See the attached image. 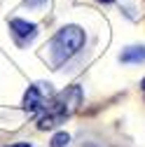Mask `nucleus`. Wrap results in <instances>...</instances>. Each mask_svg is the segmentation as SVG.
Returning <instances> with one entry per match:
<instances>
[{"instance_id":"obj_3","label":"nucleus","mask_w":145,"mask_h":147,"mask_svg":"<svg viewBox=\"0 0 145 147\" xmlns=\"http://www.w3.org/2000/svg\"><path fill=\"white\" fill-rule=\"evenodd\" d=\"M51 96H54L51 84H45V82L33 84V86H28V91L24 94V110L30 112V115H38Z\"/></svg>"},{"instance_id":"obj_4","label":"nucleus","mask_w":145,"mask_h":147,"mask_svg":"<svg viewBox=\"0 0 145 147\" xmlns=\"http://www.w3.org/2000/svg\"><path fill=\"white\" fill-rule=\"evenodd\" d=\"M9 30H12V38L16 40L19 47H26L35 35H38V26L35 24H28L24 19H12L9 21Z\"/></svg>"},{"instance_id":"obj_9","label":"nucleus","mask_w":145,"mask_h":147,"mask_svg":"<svg viewBox=\"0 0 145 147\" xmlns=\"http://www.w3.org/2000/svg\"><path fill=\"white\" fill-rule=\"evenodd\" d=\"M140 89H143V94H145V80H143V82H140Z\"/></svg>"},{"instance_id":"obj_7","label":"nucleus","mask_w":145,"mask_h":147,"mask_svg":"<svg viewBox=\"0 0 145 147\" xmlns=\"http://www.w3.org/2000/svg\"><path fill=\"white\" fill-rule=\"evenodd\" d=\"M24 5H26L28 9H38V12H42V9L49 7V0H26Z\"/></svg>"},{"instance_id":"obj_10","label":"nucleus","mask_w":145,"mask_h":147,"mask_svg":"<svg viewBox=\"0 0 145 147\" xmlns=\"http://www.w3.org/2000/svg\"><path fill=\"white\" fill-rule=\"evenodd\" d=\"M101 3H112V0H101Z\"/></svg>"},{"instance_id":"obj_8","label":"nucleus","mask_w":145,"mask_h":147,"mask_svg":"<svg viewBox=\"0 0 145 147\" xmlns=\"http://www.w3.org/2000/svg\"><path fill=\"white\" fill-rule=\"evenodd\" d=\"M5 147H30L28 142H14V145H5Z\"/></svg>"},{"instance_id":"obj_1","label":"nucleus","mask_w":145,"mask_h":147,"mask_svg":"<svg viewBox=\"0 0 145 147\" xmlns=\"http://www.w3.org/2000/svg\"><path fill=\"white\" fill-rule=\"evenodd\" d=\"M82 103V89L80 86H68L61 94H54L45 107L38 112V126L40 128H54L63 124Z\"/></svg>"},{"instance_id":"obj_2","label":"nucleus","mask_w":145,"mask_h":147,"mask_svg":"<svg viewBox=\"0 0 145 147\" xmlns=\"http://www.w3.org/2000/svg\"><path fill=\"white\" fill-rule=\"evenodd\" d=\"M84 30L80 26H63L47 45V54L54 68L63 65L66 61H70L75 54L84 47Z\"/></svg>"},{"instance_id":"obj_5","label":"nucleus","mask_w":145,"mask_h":147,"mask_svg":"<svg viewBox=\"0 0 145 147\" xmlns=\"http://www.w3.org/2000/svg\"><path fill=\"white\" fill-rule=\"evenodd\" d=\"M119 61L122 63H140V61H145V47H129V49H124Z\"/></svg>"},{"instance_id":"obj_6","label":"nucleus","mask_w":145,"mask_h":147,"mask_svg":"<svg viewBox=\"0 0 145 147\" xmlns=\"http://www.w3.org/2000/svg\"><path fill=\"white\" fill-rule=\"evenodd\" d=\"M68 142H70V136L66 131H61V133H56V136L51 138V147H66Z\"/></svg>"}]
</instances>
